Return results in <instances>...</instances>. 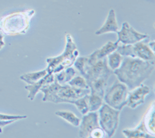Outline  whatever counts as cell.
Returning <instances> with one entry per match:
<instances>
[{
	"label": "cell",
	"mask_w": 155,
	"mask_h": 138,
	"mask_svg": "<svg viewBox=\"0 0 155 138\" xmlns=\"http://www.w3.org/2000/svg\"><path fill=\"white\" fill-rule=\"evenodd\" d=\"M155 70V63L137 58L124 57L121 64L113 71L117 79L125 84L129 91L136 89L150 78Z\"/></svg>",
	"instance_id": "obj_1"
},
{
	"label": "cell",
	"mask_w": 155,
	"mask_h": 138,
	"mask_svg": "<svg viewBox=\"0 0 155 138\" xmlns=\"http://www.w3.org/2000/svg\"><path fill=\"white\" fill-rule=\"evenodd\" d=\"M41 92L44 93L43 102L56 103H70L73 104L76 99L90 93V89H78L68 84L58 83L54 81L51 84L44 85Z\"/></svg>",
	"instance_id": "obj_2"
},
{
	"label": "cell",
	"mask_w": 155,
	"mask_h": 138,
	"mask_svg": "<svg viewBox=\"0 0 155 138\" xmlns=\"http://www.w3.org/2000/svg\"><path fill=\"white\" fill-rule=\"evenodd\" d=\"M36 12L34 9H26L5 15L0 18V31L7 36L26 34L30 27V21Z\"/></svg>",
	"instance_id": "obj_3"
},
{
	"label": "cell",
	"mask_w": 155,
	"mask_h": 138,
	"mask_svg": "<svg viewBox=\"0 0 155 138\" xmlns=\"http://www.w3.org/2000/svg\"><path fill=\"white\" fill-rule=\"evenodd\" d=\"M79 56V51L74 43L72 36L70 34L65 35V47L63 53L53 58H48L46 61L48 63V72H59L67 67H71L74 64L75 59Z\"/></svg>",
	"instance_id": "obj_4"
},
{
	"label": "cell",
	"mask_w": 155,
	"mask_h": 138,
	"mask_svg": "<svg viewBox=\"0 0 155 138\" xmlns=\"http://www.w3.org/2000/svg\"><path fill=\"white\" fill-rule=\"evenodd\" d=\"M129 89L125 84L116 80L114 83L105 92V103L115 110L121 111L127 106Z\"/></svg>",
	"instance_id": "obj_5"
},
{
	"label": "cell",
	"mask_w": 155,
	"mask_h": 138,
	"mask_svg": "<svg viewBox=\"0 0 155 138\" xmlns=\"http://www.w3.org/2000/svg\"><path fill=\"white\" fill-rule=\"evenodd\" d=\"M98 111L99 126L108 137H112L119 127L120 111L112 108L106 103H103Z\"/></svg>",
	"instance_id": "obj_6"
},
{
	"label": "cell",
	"mask_w": 155,
	"mask_h": 138,
	"mask_svg": "<svg viewBox=\"0 0 155 138\" xmlns=\"http://www.w3.org/2000/svg\"><path fill=\"white\" fill-rule=\"evenodd\" d=\"M116 51L124 57L137 58L146 61L155 63V54L150 48L148 44L143 41L134 44L118 45Z\"/></svg>",
	"instance_id": "obj_7"
},
{
	"label": "cell",
	"mask_w": 155,
	"mask_h": 138,
	"mask_svg": "<svg viewBox=\"0 0 155 138\" xmlns=\"http://www.w3.org/2000/svg\"><path fill=\"white\" fill-rule=\"evenodd\" d=\"M118 39L117 42L122 44H134L141 41H144L150 37L147 34H141L138 32L130 24L127 22H124L122 24L120 30L117 31Z\"/></svg>",
	"instance_id": "obj_8"
},
{
	"label": "cell",
	"mask_w": 155,
	"mask_h": 138,
	"mask_svg": "<svg viewBox=\"0 0 155 138\" xmlns=\"http://www.w3.org/2000/svg\"><path fill=\"white\" fill-rule=\"evenodd\" d=\"M113 74V71L108 67L106 58H103L97 61L93 64H88L85 69L84 77L88 83L89 81L102 77L110 78Z\"/></svg>",
	"instance_id": "obj_9"
},
{
	"label": "cell",
	"mask_w": 155,
	"mask_h": 138,
	"mask_svg": "<svg viewBox=\"0 0 155 138\" xmlns=\"http://www.w3.org/2000/svg\"><path fill=\"white\" fill-rule=\"evenodd\" d=\"M79 136L81 138H88L90 133L94 129L100 127L99 117L96 112H88L83 115L79 124Z\"/></svg>",
	"instance_id": "obj_10"
},
{
	"label": "cell",
	"mask_w": 155,
	"mask_h": 138,
	"mask_svg": "<svg viewBox=\"0 0 155 138\" xmlns=\"http://www.w3.org/2000/svg\"><path fill=\"white\" fill-rule=\"evenodd\" d=\"M150 89L147 85L142 84L140 86L137 87L136 89H133L129 92L127 96V103L128 106L131 109H136L140 105L144 104L145 99L150 94Z\"/></svg>",
	"instance_id": "obj_11"
},
{
	"label": "cell",
	"mask_w": 155,
	"mask_h": 138,
	"mask_svg": "<svg viewBox=\"0 0 155 138\" xmlns=\"http://www.w3.org/2000/svg\"><path fill=\"white\" fill-rule=\"evenodd\" d=\"M118 45L119 43L117 41H116V42H112V41L107 42L102 48H100L99 49L95 50L93 53L88 55V64H93V63L96 62L97 61L101 60V59L103 58H106L108 55L113 53L115 51H116Z\"/></svg>",
	"instance_id": "obj_12"
},
{
	"label": "cell",
	"mask_w": 155,
	"mask_h": 138,
	"mask_svg": "<svg viewBox=\"0 0 155 138\" xmlns=\"http://www.w3.org/2000/svg\"><path fill=\"white\" fill-rule=\"evenodd\" d=\"M119 30V24L116 19V13L114 9H109L107 17L102 27L95 31V35L100 36L109 33H117Z\"/></svg>",
	"instance_id": "obj_13"
},
{
	"label": "cell",
	"mask_w": 155,
	"mask_h": 138,
	"mask_svg": "<svg viewBox=\"0 0 155 138\" xmlns=\"http://www.w3.org/2000/svg\"><path fill=\"white\" fill-rule=\"evenodd\" d=\"M54 81V74L51 72H48V74L44 78L37 81L35 83L32 84V85H26L25 89L28 91V96H27L28 99H30V101L34 100L37 94L41 91L44 85L52 83Z\"/></svg>",
	"instance_id": "obj_14"
},
{
	"label": "cell",
	"mask_w": 155,
	"mask_h": 138,
	"mask_svg": "<svg viewBox=\"0 0 155 138\" xmlns=\"http://www.w3.org/2000/svg\"><path fill=\"white\" fill-rule=\"evenodd\" d=\"M154 103H152L140 123L153 137L155 136L154 129Z\"/></svg>",
	"instance_id": "obj_15"
},
{
	"label": "cell",
	"mask_w": 155,
	"mask_h": 138,
	"mask_svg": "<svg viewBox=\"0 0 155 138\" xmlns=\"http://www.w3.org/2000/svg\"><path fill=\"white\" fill-rule=\"evenodd\" d=\"M47 74H48V71H47V69H44L41 71H34V72H29L22 74L21 76L19 77V79L26 82L27 85H32L44 78Z\"/></svg>",
	"instance_id": "obj_16"
},
{
	"label": "cell",
	"mask_w": 155,
	"mask_h": 138,
	"mask_svg": "<svg viewBox=\"0 0 155 138\" xmlns=\"http://www.w3.org/2000/svg\"><path fill=\"white\" fill-rule=\"evenodd\" d=\"M55 115L61 117L64 120H65L66 122L75 127L79 126L80 122H81V119L78 118L74 113L68 111V110H58V111L55 112Z\"/></svg>",
	"instance_id": "obj_17"
},
{
	"label": "cell",
	"mask_w": 155,
	"mask_h": 138,
	"mask_svg": "<svg viewBox=\"0 0 155 138\" xmlns=\"http://www.w3.org/2000/svg\"><path fill=\"white\" fill-rule=\"evenodd\" d=\"M87 100H88L89 112H97L104 103L103 96H99L98 94L92 93V92H90L88 95Z\"/></svg>",
	"instance_id": "obj_18"
},
{
	"label": "cell",
	"mask_w": 155,
	"mask_h": 138,
	"mask_svg": "<svg viewBox=\"0 0 155 138\" xmlns=\"http://www.w3.org/2000/svg\"><path fill=\"white\" fill-rule=\"evenodd\" d=\"M106 58H107L106 61H107L108 67L111 69L112 71H114L120 66L122 61H123L124 56H122L119 52L115 51L113 53L108 55Z\"/></svg>",
	"instance_id": "obj_19"
},
{
	"label": "cell",
	"mask_w": 155,
	"mask_h": 138,
	"mask_svg": "<svg viewBox=\"0 0 155 138\" xmlns=\"http://www.w3.org/2000/svg\"><path fill=\"white\" fill-rule=\"evenodd\" d=\"M123 133L127 138H149L153 137L150 134L146 133L144 131L138 129L137 127L134 129H125L123 130Z\"/></svg>",
	"instance_id": "obj_20"
},
{
	"label": "cell",
	"mask_w": 155,
	"mask_h": 138,
	"mask_svg": "<svg viewBox=\"0 0 155 138\" xmlns=\"http://www.w3.org/2000/svg\"><path fill=\"white\" fill-rule=\"evenodd\" d=\"M69 85L78 89H89L88 83H87L86 79L85 77L82 75H75L74 78H72L70 81L68 82Z\"/></svg>",
	"instance_id": "obj_21"
},
{
	"label": "cell",
	"mask_w": 155,
	"mask_h": 138,
	"mask_svg": "<svg viewBox=\"0 0 155 138\" xmlns=\"http://www.w3.org/2000/svg\"><path fill=\"white\" fill-rule=\"evenodd\" d=\"M88 56H78L75 59L74 64H73L74 66V68L77 71H79V73L82 76H84L85 69H86L87 65H88Z\"/></svg>",
	"instance_id": "obj_22"
},
{
	"label": "cell",
	"mask_w": 155,
	"mask_h": 138,
	"mask_svg": "<svg viewBox=\"0 0 155 138\" xmlns=\"http://www.w3.org/2000/svg\"><path fill=\"white\" fill-rule=\"evenodd\" d=\"M88 95H85V96H82V97L79 98V99H76L75 101H74V103H73V105H74L77 107L78 111L82 115H85V114L88 113V112H89L88 100H87V96H88Z\"/></svg>",
	"instance_id": "obj_23"
},
{
	"label": "cell",
	"mask_w": 155,
	"mask_h": 138,
	"mask_svg": "<svg viewBox=\"0 0 155 138\" xmlns=\"http://www.w3.org/2000/svg\"><path fill=\"white\" fill-rule=\"evenodd\" d=\"M27 118V116L21 115H9V114L0 113V120H20Z\"/></svg>",
	"instance_id": "obj_24"
},
{
	"label": "cell",
	"mask_w": 155,
	"mask_h": 138,
	"mask_svg": "<svg viewBox=\"0 0 155 138\" xmlns=\"http://www.w3.org/2000/svg\"><path fill=\"white\" fill-rule=\"evenodd\" d=\"M64 74H65V80H64V82H65V84H67L71 78H74V77L75 76L76 71L75 69L73 68L72 66L64 69Z\"/></svg>",
	"instance_id": "obj_25"
},
{
	"label": "cell",
	"mask_w": 155,
	"mask_h": 138,
	"mask_svg": "<svg viewBox=\"0 0 155 138\" xmlns=\"http://www.w3.org/2000/svg\"><path fill=\"white\" fill-rule=\"evenodd\" d=\"M106 134L105 133V131L102 129L101 127H98L94 129L90 133L89 137L92 138H103L106 137Z\"/></svg>",
	"instance_id": "obj_26"
},
{
	"label": "cell",
	"mask_w": 155,
	"mask_h": 138,
	"mask_svg": "<svg viewBox=\"0 0 155 138\" xmlns=\"http://www.w3.org/2000/svg\"><path fill=\"white\" fill-rule=\"evenodd\" d=\"M5 41H4V36L2 34H0V51L5 47Z\"/></svg>",
	"instance_id": "obj_27"
},
{
	"label": "cell",
	"mask_w": 155,
	"mask_h": 138,
	"mask_svg": "<svg viewBox=\"0 0 155 138\" xmlns=\"http://www.w3.org/2000/svg\"><path fill=\"white\" fill-rule=\"evenodd\" d=\"M148 45H149V47H150V49L153 51H154V45H155V41H150V42H149V44H148Z\"/></svg>",
	"instance_id": "obj_28"
}]
</instances>
